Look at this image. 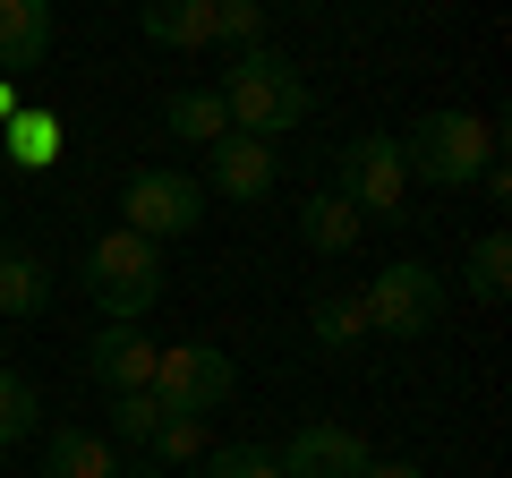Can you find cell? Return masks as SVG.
<instances>
[{
  "label": "cell",
  "instance_id": "obj_18",
  "mask_svg": "<svg viewBox=\"0 0 512 478\" xmlns=\"http://www.w3.org/2000/svg\"><path fill=\"white\" fill-rule=\"evenodd\" d=\"M308 333H316L325 350H359V342H367V308H359V291H325V299L308 308Z\"/></svg>",
  "mask_w": 512,
  "mask_h": 478
},
{
  "label": "cell",
  "instance_id": "obj_12",
  "mask_svg": "<svg viewBox=\"0 0 512 478\" xmlns=\"http://www.w3.org/2000/svg\"><path fill=\"white\" fill-rule=\"evenodd\" d=\"M43 478H128V470H120V444L111 436H94V427H52Z\"/></svg>",
  "mask_w": 512,
  "mask_h": 478
},
{
  "label": "cell",
  "instance_id": "obj_15",
  "mask_svg": "<svg viewBox=\"0 0 512 478\" xmlns=\"http://www.w3.org/2000/svg\"><path fill=\"white\" fill-rule=\"evenodd\" d=\"M299 239H308L316 257H350V248H359V214H350L333 188H316V197L299 205Z\"/></svg>",
  "mask_w": 512,
  "mask_h": 478
},
{
  "label": "cell",
  "instance_id": "obj_1",
  "mask_svg": "<svg viewBox=\"0 0 512 478\" xmlns=\"http://www.w3.org/2000/svg\"><path fill=\"white\" fill-rule=\"evenodd\" d=\"M222 120H231V137H256V146H274L282 129H299L316 111L308 77H299V60H282L274 43H256V52H239L231 69H222Z\"/></svg>",
  "mask_w": 512,
  "mask_h": 478
},
{
  "label": "cell",
  "instance_id": "obj_25",
  "mask_svg": "<svg viewBox=\"0 0 512 478\" xmlns=\"http://www.w3.org/2000/svg\"><path fill=\"white\" fill-rule=\"evenodd\" d=\"M367 478H427L419 461H367Z\"/></svg>",
  "mask_w": 512,
  "mask_h": 478
},
{
  "label": "cell",
  "instance_id": "obj_7",
  "mask_svg": "<svg viewBox=\"0 0 512 478\" xmlns=\"http://www.w3.org/2000/svg\"><path fill=\"white\" fill-rule=\"evenodd\" d=\"M205 222V188L188 180V171H171V163H146V171H128V188H120V231H137V239H188Z\"/></svg>",
  "mask_w": 512,
  "mask_h": 478
},
{
  "label": "cell",
  "instance_id": "obj_6",
  "mask_svg": "<svg viewBox=\"0 0 512 478\" xmlns=\"http://www.w3.org/2000/svg\"><path fill=\"white\" fill-rule=\"evenodd\" d=\"M146 393L171 410V419H205V410H222L239 393V368H231V350H214V342H163Z\"/></svg>",
  "mask_w": 512,
  "mask_h": 478
},
{
  "label": "cell",
  "instance_id": "obj_9",
  "mask_svg": "<svg viewBox=\"0 0 512 478\" xmlns=\"http://www.w3.org/2000/svg\"><path fill=\"white\" fill-rule=\"evenodd\" d=\"M274 180H282V163H274V146H256V137H214V146H205V188H214V197L256 205V197H274Z\"/></svg>",
  "mask_w": 512,
  "mask_h": 478
},
{
  "label": "cell",
  "instance_id": "obj_19",
  "mask_svg": "<svg viewBox=\"0 0 512 478\" xmlns=\"http://www.w3.org/2000/svg\"><path fill=\"white\" fill-rule=\"evenodd\" d=\"M504 291H512V239L487 231L470 248V299H478V308H504Z\"/></svg>",
  "mask_w": 512,
  "mask_h": 478
},
{
  "label": "cell",
  "instance_id": "obj_20",
  "mask_svg": "<svg viewBox=\"0 0 512 478\" xmlns=\"http://www.w3.org/2000/svg\"><path fill=\"white\" fill-rule=\"evenodd\" d=\"M35 427H43V393H35V376L0 368V444H26Z\"/></svg>",
  "mask_w": 512,
  "mask_h": 478
},
{
  "label": "cell",
  "instance_id": "obj_17",
  "mask_svg": "<svg viewBox=\"0 0 512 478\" xmlns=\"http://www.w3.org/2000/svg\"><path fill=\"white\" fill-rule=\"evenodd\" d=\"M163 129H171V137H197V146L231 137V120H222V94H214V86H180V94L163 103Z\"/></svg>",
  "mask_w": 512,
  "mask_h": 478
},
{
  "label": "cell",
  "instance_id": "obj_23",
  "mask_svg": "<svg viewBox=\"0 0 512 478\" xmlns=\"http://www.w3.org/2000/svg\"><path fill=\"white\" fill-rule=\"evenodd\" d=\"M214 43L256 52V43H265V9H256V0H214Z\"/></svg>",
  "mask_w": 512,
  "mask_h": 478
},
{
  "label": "cell",
  "instance_id": "obj_14",
  "mask_svg": "<svg viewBox=\"0 0 512 478\" xmlns=\"http://www.w3.org/2000/svg\"><path fill=\"white\" fill-rule=\"evenodd\" d=\"M0 146H9L18 171H52L60 146H69V129H60V111H18V120L0 129Z\"/></svg>",
  "mask_w": 512,
  "mask_h": 478
},
{
  "label": "cell",
  "instance_id": "obj_13",
  "mask_svg": "<svg viewBox=\"0 0 512 478\" xmlns=\"http://www.w3.org/2000/svg\"><path fill=\"white\" fill-rule=\"evenodd\" d=\"M52 308V265L35 257V248H0V316H43Z\"/></svg>",
  "mask_w": 512,
  "mask_h": 478
},
{
  "label": "cell",
  "instance_id": "obj_5",
  "mask_svg": "<svg viewBox=\"0 0 512 478\" xmlns=\"http://www.w3.org/2000/svg\"><path fill=\"white\" fill-rule=\"evenodd\" d=\"M333 197L350 205V214H376V222H402L410 214V163H402V137L393 129H367L350 137L342 154H333Z\"/></svg>",
  "mask_w": 512,
  "mask_h": 478
},
{
  "label": "cell",
  "instance_id": "obj_8",
  "mask_svg": "<svg viewBox=\"0 0 512 478\" xmlns=\"http://www.w3.org/2000/svg\"><path fill=\"white\" fill-rule=\"evenodd\" d=\"M154 350L163 342H146V325H103L86 342V376L111 393V402H120V393H146L154 385Z\"/></svg>",
  "mask_w": 512,
  "mask_h": 478
},
{
  "label": "cell",
  "instance_id": "obj_3",
  "mask_svg": "<svg viewBox=\"0 0 512 478\" xmlns=\"http://www.w3.org/2000/svg\"><path fill=\"white\" fill-rule=\"evenodd\" d=\"M359 308H367V333H384V342H419V333L444 325L453 291H444V274H436L427 257H393V265H376V274H367Z\"/></svg>",
  "mask_w": 512,
  "mask_h": 478
},
{
  "label": "cell",
  "instance_id": "obj_10",
  "mask_svg": "<svg viewBox=\"0 0 512 478\" xmlns=\"http://www.w3.org/2000/svg\"><path fill=\"white\" fill-rule=\"evenodd\" d=\"M274 461H282V478H367V461H376V453H367L350 427H325V419H316V427H299Z\"/></svg>",
  "mask_w": 512,
  "mask_h": 478
},
{
  "label": "cell",
  "instance_id": "obj_2",
  "mask_svg": "<svg viewBox=\"0 0 512 478\" xmlns=\"http://www.w3.org/2000/svg\"><path fill=\"white\" fill-rule=\"evenodd\" d=\"M77 282L103 308V325H146V308L163 299V248L137 231H103L86 248V265H77Z\"/></svg>",
  "mask_w": 512,
  "mask_h": 478
},
{
  "label": "cell",
  "instance_id": "obj_4",
  "mask_svg": "<svg viewBox=\"0 0 512 478\" xmlns=\"http://www.w3.org/2000/svg\"><path fill=\"white\" fill-rule=\"evenodd\" d=\"M402 163L427 188H478V171L495 163V129L478 111H427L419 129L402 137Z\"/></svg>",
  "mask_w": 512,
  "mask_h": 478
},
{
  "label": "cell",
  "instance_id": "obj_16",
  "mask_svg": "<svg viewBox=\"0 0 512 478\" xmlns=\"http://www.w3.org/2000/svg\"><path fill=\"white\" fill-rule=\"evenodd\" d=\"M146 26L154 43H188V52H197V43H214V0H146Z\"/></svg>",
  "mask_w": 512,
  "mask_h": 478
},
{
  "label": "cell",
  "instance_id": "obj_21",
  "mask_svg": "<svg viewBox=\"0 0 512 478\" xmlns=\"http://www.w3.org/2000/svg\"><path fill=\"white\" fill-rule=\"evenodd\" d=\"M197 470H205V478H282V461L265 453V444H214Z\"/></svg>",
  "mask_w": 512,
  "mask_h": 478
},
{
  "label": "cell",
  "instance_id": "obj_22",
  "mask_svg": "<svg viewBox=\"0 0 512 478\" xmlns=\"http://www.w3.org/2000/svg\"><path fill=\"white\" fill-rule=\"evenodd\" d=\"M205 453H214V444H205V419H171V410H163L146 461H205Z\"/></svg>",
  "mask_w": 512,
  "mask_h": 478
},
{
  "label": "cell",
  "instance_id": "obj_24",
  "mask_svg": "<svg viewBox=\"0 0 512 478\" xmlns=\"http://www.w3.org/2000/svg\"><path fill=\"white\" fill-rule=\"evenodd\" d=\"M111 427H120V444H137V453H146L154 427H163V402H154V393H120V402H111Z\"/></svg>",
  "mask_w": 512,
  "mask_h": 478
},
{
  "label": "cell",
  "instance_id": "obj_11",
  "mask_svg": "<svg viewBox=\"0 0 512 478\" xmlns=\"http://www.w3.org/2000/svg\"><path fill=\"white\" fill-rule=\"evenodd\" d=\"M52 60V0H0V77Z\"/></svg>",
  "mask_w": 512,
  "mask_h": 478
},
{
  "label": "cell",
  "instance_id": "obj_26",
  "mask_svg": "<svg viewBox=\"0 0 512 478\" xmlns=\"http://www.w3.org/2000/svg\"><path fill=\"white\" fill-rule=\"evenodd\" d=\"M18 111H26V103H18V77H0V129H9Z\"/></svg>",
  "mask_w": 512,
  "mask_h": 478
}]
</instances>
